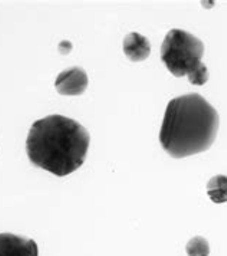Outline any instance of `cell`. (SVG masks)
I'll return each mask as SVG.
<instances>
[{
	"label": "cell",
	"instance_id": "cell-8",
	"mask_svg": "<svg viewBox=\"0 0 227 256\" xmlns=\"http://www.w3.org/2000/svg\"><path fill=\"white\" fill-rule=\"evenodd\" d=\"M186 252L188 256H208L210 255V244L202 236H196L190 239L186 246Z\"/></svg>",
	"mask_w": 227,
	"mask_h": 256
},
{
	"label": "cell",
	"instance_id": "cell-6",
	"mask_svg": "<svg viewBox=\"0 0 227 256\" xmlns=\"http://www.w3.org/2000/svg\"><path fill=\"white\" fill-rule=\"evenodd\" d=\"M124 54L131 62H142L151 55V44L146 36L130 34L124 39Z\"/></svg>",
	"mask_w": 227,
	"mask_h": 256
},
{
	"label": "cell",
	"instance_id": "cell-2",
	"mask_svg": "<svg viewBox=\"0 0 227 256\" xmlns=\"http://www.w3.org/2000/svg\"><path fill=\"white\" fill-rule=\"evenodd\" d=\"M220 126L217 111L200 94H188L167 105L160 142L172 158H186L207 152Z\"/></svg>",
	"mask_w": 227,
	"mask_h": 256
},
{
	"label": "cell",
	"instance_id": "cell-7",
	"mask_svg": "<svg viewBox=\"0 0 227 256\" xmlns=\"http://www.w3.org/2000/svg\"><path fill=\"white\" fill-rule=\"evenodd\" d=\"M207 194L213 203H227V176H214L207 183Z\"/></svg>",
	"mask_w": 227,
	"mask_h": 256
},
{
	"label": "cell",
	"instance_id": "cell-1",
	"mask_svg": "<svg viewBox=\"0 0 227 256\" xmlns=\"http://www.w3.org/2000/svg\"><path fill=\"white\" fill-rule=\"evenodd\" d=\"M91 136L78 121L49 116L36 121L26 140V152L34 167L56 177L80 170L86 160Z\"/></svg>",
	"mask_w": 227,
	"mask_h": 256
},
{
	"label": "cell",
	"instance_id": "cell-4",
	"mask_svg": "<svg viewBox=\"0 0 227 256\" xmlns=\"http://www.w3.org/2000/svg\"><path fill=\"white\" fill-rule=\"evenodd\" d=\"M88 84H90V80H88L86 72L80 66H74V68L62 70L58 75L56 81H55V88L60 95L76 96V95H82L86 91Z\"/></svg>",
	"mask_w": 227,
	"mask_h": 256
},
{
	"label": "cell",
	"instance_id": "cell-5",
	"mask_svg": "<svg viewBox=\"0 0 227 256\" xmlns=\"http://www.w3.org/2000/svg\"><path fill=\"white\" fill-rule=\"evenodd\" d=\"M0 256H39V249L32 239L0 233Z\"/></svg>",
	"mask_w": 227,
	"mask_h": 256
},
{
	"label": "cell",
	"instance_id": "cell-3",
	"mask_svg": "<svg viewBox=\"0 0 227 256\" xmlns=\"http://www.w3.org/2000/svg\"><path fill=\"white\" fill-rule=\"evenodd\" d=\"M203 56L204 44L182 29L170 30L161 46V60L176 78L190 76L202 70Z\"/></svg>",
	"mask_w": 227,
	"mask_h": 256
},
{
	"label": "cell",
	"instance_id": "cell-10",
	"mask_svg": "<svg viewBox=\"0 0 227 256\" xmlns=\"http://www.w3.org/2000/svg\"><path fill=\"white\" fill-rule=\"evenodd\" d=\"M59 50H60V54H62V55H68L69 52L72 50V44L68 42V40L60 42V44H59Z\"/></svg>",
	"mask_w": 227,
	"mask_h": 256
},
{
	"label": "cell",
	"instance_id": "cell-9",
	"mask_svg": "<svg viewBox=\"0 0 227 256\" xmlns=\"http://www.w3.org/2000/svg\"><path fill=\"white\" fill-rule=\"evenodd\" d=\"M188 81L192 82L193 85H204L206 82L208 81V70H207V66H203L202 70H198L197 72H194L193 75H190L188 76Z\"/></svg>",
	"mask_w": 227,
	"mask_h": 256
}]
</instances>
